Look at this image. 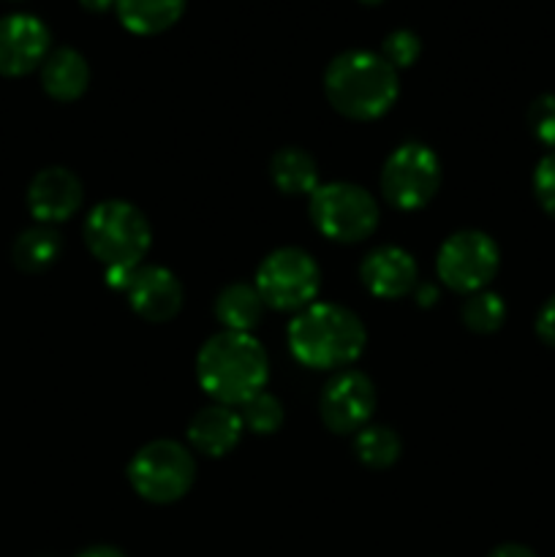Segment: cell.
<instances>
[{
  "label": "cell",
  "instance_id": "obj_24",
  "mask_svg": "<svg viewBox=\"0 0 555 557\" xmlns=\"http://www.w3.org/2000/svg\"><path fill=\"white\" fill-rule=\"evenodd\" d=\"M419 54H422V41H419V36L414 30H392L390 36L384 38V44H381V58L386 60V63L392 65V69H408V65H414L419 60Z\"/></svg>",
  "mask_w": 555,
  "mask_h": 557
},
{
  "label": "cell",
  "instance_id": "obj_8",
  "mask_svg": "<svg viewBox=\"0 0 555 557\" xmlns=\"http://www.w3.org/2000/svg\"><path fill=\"white\" fill-rule=\"evenodd\" d=\"M441 188V161L422 141H406L381 169V194L395 210H422Z\"/></svg>",
  "mask_w": 555,
  "mask_h": 557
},
{
  "label": "cell",
  "instance_id": "obj_1",
  "mask_svg": "<svg viewBox=\"0 0 555 557\" xmlns=\"http://www.w3.org/2000/svg\"><path fill=\"white\" fill-rule=\"evenodd\" d=\"M196 379L201 389L221 406H243L264 392L270 359L250 332H218L207 337L196 357Z\"/></svg>",
  "mask_w": 555,
  "mask_h": 557
},
{
  "label": "cell",
  "instance_id": "obj_3",
  "mask_svg": "<svg viewBox=\"0 0 555 557\" xmlns=\"http://www.w3.org/2000/svg\"><path fill=\"white\" fill-rule=\"evenodd\" d=\"M368 332L359 315L343 305L313 302L288 324V348L310 370H335L357 362Z\"/></svg>",
  "mask_w": 555,
  "mask_h": 557
},
{
  "label": "cell",
  "instance_id": "obj_30",
  "mask_svg": "<svg viewBox=\"0 0 555 557\" xmlns=\"http://www.w3.org/2000/svg\"><path fill=\"white\" fill-rule=\"evenodd\" d=\"M82 9L92 11V14H101V11L114 9V0H79Z\"/></svg>",
  "mask_w": 555,
  "mask_h": 557
},
{
  "label": "cell",
  "instance_id": "obj_32",
  "mask_svg": "<svg viewBox=\"0 0 555 557\" xmlns=\"http://www.w3.org/2000/svg\"><path fill=\"white\" fill-rule=\"evenodd\" d=\"M359 3H365V5H379L381 0H359Z\"/></svg>",
  "mask_w": 555,
  "mask_h": 557
},
{
  "label": "cell",
  "instance_id": "obj_6",
  "mask_svg": "<svg viewBox=\"0 0 555 557\" xmlns=\"http://www.w3.org/2000/svg\"><path fill=\"white\" fill-rule=\"evenodd\" d=\"M196 479L194 455L177 441H150L128 462V482L147 504H174L185 498Z\"/></svg>",
  "mask_w": 555,
  "mask_h": 557
},
{
  "label": "cell",
  "instance_id": "obj_5",
  "mask_svg": "<svg viewBox=\"0 0 555 557\" xmlns=\"http://www.w3.org/2000/svg\"><path fill=\"white\" fill-rule=\"evenodd\" d=\"M308 212L313 226L332 243H362L379 228V201L354 183H324L310 194Z\"/></svg>",
  "mask_w": 555,
  "mask_h": 557
},
{
  "label": "cell",
  "instance_id": "obj_27",
  "mask_svg": "<svg viewBox=\"0 0 555 557\" xmlns=\"http://www.w3.org/2000/svg\"><path fill=\"white\" fill-rule=\"evenodd\" d=\"M536 335L544 346L555 348V297H550L547 302L542 305V310H539Z\"/></svg>",
  "mask_w": 555,
  "mask_h": 557
},
{
  "label": "cell",
  "instance_id": "obj_21",
  "mask_svg": "<svg viewBox=\"0 0 555 557\" xmlns=\"http://www.w3.org/2000/svg\"><path fill=\"white\" fill-rule=\"evenodd\" d=\"M403 441L392 428H362L354 435V455L368 468H390L400 460Z\"/></svg>",
  "mask_w": 555,
  "mask_h": 557
},
{
  "label": "cell",
  "instance_id": "obj_23",
  "mask_svg": "<svg viewBox=\"0 0 555 557\" xmlns=\"http://www.w3.org/2000/svg\"><path fill=\"white\" fill-rule=\"evenodd\" d=\"M239 419L245 430L256 435H272L283 424V406L270 392H259L239 406Z\"/></svg>",
  "mask_w": 555,
  "mask_h": 557
},
{
  "label": "cell",
  "instance_id": "obj_31",
  "mask_svg": "<svg viewBox=\"0 0 555 557\" xmlns=\"http://www.w3.org/2000/svg\"><path fill=\"white\" fill-rule=\"evenodd\" d=\"M419 305H433L435 302V297H439V294H435V288H428V286H419Z\"/></svg>",
  "mask_w": 555,
  "mask_h": 557
},
{
  "label": "cell",
  "instance_id": "obj_4",
  "mask_svg": "<svg viewBox=\"0 0 555 557\" xmlns=\"http://www.w3.org/2000/svg\"><path fill=\"white\" fill-rule=\"evenodd\" d=\"M85 243L107 270L139 267L152 243L150 221L131 201L109 199L90 210L85 221Z\"/></svg>",
  "mask_w": 555,
  "mask_h": 557
},
{
  "label": "cell",
  "instance_id": "obj_11",
  "mask_svg": "<svg viewBox=\"0 0 555 557\" xmlns=\"http://www.w3.org/2000/svg\"><path fill=\"white\" fill-rule=\"evenodd\" d=\"M52 52V33L38 16H0V76H27Z\"/></svg>",
  "mask_w": 555,
  "mask_h": 557
},
{
  "label": "cell",
  "instance_id": "obj_13",
  "mask_svg": "<svg viewBox=\"0 0 555 557\" xmlns=\"http://www.w3.org/2000/svg\"><path fill=\"white\" fill-rule=\"evenodd\" d=\"M125 297H128V305L139 319L150 321V324H163L180 313L185 294L183 283L177 281L172 270L158 264H139L131 275Z\"/></svg>",
  "mask_w": 555,
  "mask_h": 557
},
{
  "label": "cell",
  "instance_id": "obj_29",
  "mask_svg": "<svg viewBox=\"0 0 555 557\" xmlns=\"http://www.w3.org/2000/svg\"><path fill=\"white\" fill-rule=\"evenodd\" d=\"M76 557H125V555L120 553L118 547H107V544H98V547L85 549V553H79Z\"/></svg>",
  "mask_w": 555,
  "mask_h": 557
},
{
  "label": "cell",
  "instance_id": "obj_10",
  "mask_svg": "<svg viewBox=\"0 0 555 557\" xmlns=\"http://www.w3.org/2000/svg\"><path fill=\"white\" fill-rule=\"evenodd\" d=\"M375 403H379V395H375L373 381L359 370H343L321 392V422L335 435H357L359 430L368 428Z\"/></svg>",
  "mask_w": 555,
  "mask_h": 557
},
{
  "label": "cell",
  "instance_id": "obj_22",
  "mask_svg": "<svg viewBox=\"0 0 555 557\" xmlns=\"http://www.w3.org/2000/svg\"><path fill=\"white\" fill-rule=\"evenodd\" d=\"M462 324L468 326L477 335H490V332H498L506 321V302L493 292H477L468 294V299L462 302Z\"/></svg>",
  "mask_w": 555,
  "mask_h": 557
},
{
  "label": "cell",
  "instance_id": "obj_12",
  "mask_svg": "<svg viewBox=\"0 0 555 557\" xmlns=\"http://www.w3.org/2000/svg\"><path fill=\"white\" fill-rule=\"evenodd\" d=\"M85 188L82 180L65 166H47L27 185V210L44 226H54L79 212Z\"/></svg>",
  "mask_w": 555,
  "mask_h": 557
},
{
  "label": "cell",
  "instance_id": "obj_2",
  "mask_svg": "<svg viewBox=\"0 0 555 557\" xmlns=\"http://www.w3.org/2000/svg\"><path fill=\"white\" fill-rule=\"evenodd\" d=\"M324 96L348 120H375L395 107L400 76L381 52L348 49L332 58L324 71Z\"/></svg>",
  "mask_w": 555,
  "mask_h": 557
},
{
  "label": "cell",
  "instance_id": "obj_7",
  "mask_svg": "<svg viewBox=\"0 0 555 557\" xmlns=\"http://www.w3.org/2000/svg\"><path fill=\"white\" fill-rule=\"evenodd\" d=\"M256 292L267 308L299 313L316 302L321 270L303 248H278L256 270Z\"/></svg>",
  "mask_w": 555,
  "mask_h": 557
},
{
  "label": "cell",
  "instance_id": "obj_17",
  "mask_svg": "<svg viewBox=\"0 0 555 557\" xmlns=\"http://www.w3.org/2000/svg\"><path fill=\"white\" fill-rule=\"evenodd\" d=\"M188 0H114L120 25L134 36H158L180 22Z\"/></svg>",
  "mask_w": 555,
  "mask_h": 557
},
{
  "label": "cell",
  "instance_id": "obj_19",
  "mask_svg": "<svg viewBox=\"0 0 555 557\" xmlns=\"http://www.w3.org/2000/svg\"><path fill=\"white\" fill-rule=\"evenodd\" d=\"M264 308L250 283H229L215 297V319L229 332H250L264 315Z\"/></svg>",
  "mask_w": 555,
  "mask_h": 557
},
{
  "label": "cell",
  "instance_id": "obj_20",
  "mask_svg": "<svg viewBox=\"0 0 555 557\" xmlns=\"http://www.w3.org/2000/svg\"><path fill=\"white\" fill-rule=\"evenodd\" d=\"M60 253H63V239H60V234L52 226H44V223L25 228L14 239V245H11L14 264L22 272H30V275L49 270L60 259Z\"/></svg>",
  "mask_w": 555,
  "mask_h": 557
},
{
  "label": "cell",
  "instance_id": "obj_18",
  "mask_svg": "<svg viewBox=\"0 0 555 557\" xmlns=\"http://www.w3.org/2000/svg\"><path fill=\"white\" fill-rule=\"evenodd\" d=\"M270 180L281 194L303 196L319 188V166L303 147H283L270 158Z\"/></svg>",
  "mask_w": 555,
  "mask_h": 557
},
{
  "label": "cell",
  "instance_id": "obj_25",
  "mask_svg": "<svg viewBox=\"0 0 555 557\" xmlns=\"http://www.w3.org/2000/svg\"><path fill=\"white\" fill-rule=\"evenodd\" d=\"M526 117L533 139L547 147V150H555V92H544V96L533 98Z\"/></svg>",
  "mask_w": 555,
  "mask_h": 557
},
{
  "label": "cell",
  "instance_id": "obj_16",
  "mask_svg": "<svg viewBox=\"0 0 555 557\" xmlns=\"http://www.w3.org/2000/svg\"><path fill=\"white\" fill-rule=\"evenodd\" d=\"M87 85H90V65L76 49H52L41 63V87L54 101H76V98L85 96Z\"/></svg>",
  "mask_w": 555,
  "mask_h": 557
},
{
  "label": "cell",
  "instance_id": "obj_15",
  "mask_svg": "<svg viewBox=\"0 0 555 557\" xmlns=\"http://www.w3.org/2000/svg\"><path fill=\"white\" fill-rule=\"evenodd\" d=\"M245 433V424L232 406L212 403L196 411L188 424V441L199 455L205 457H226L239 444Z\"/></svg>",
  "mask_w": 555,
  "mask_h": 557
},
{
  "label": "cell",
  "instance_id": "obj_14",
  "mask_svg": "<svg viewBox=\"0 0 555 557\" xmlns=\"http://www.w3.org/2000/svg\"><path fill=\"white\" fill-rule=\"evenodd\" d=\"M359 277L373 297L403 299L419 286V267L408 250L397 245H381L365 256Z\"/></svg>",
  "mask_w": 555,
  "mask_h": 557
},
{
  "label": "cell",
  "instance_id": "obj_28",
  "mask_svg": "<svg viewBox=\"0 0 555 557\" xmlns=\"http://www.w3.org/2000/svg\"><path fill=\"white\" fill-rule=\"evenodd\" d=\"M488 557H536V553L522 547V544H501V547H495Z\"/></svg>",
  "mask_w": 555,
  "mask_h": 557
},
{
  "label": "cell",
  "instance_id": "obj_26",
  "mask_svg": "<svg viewBox=\"0 0 555 557\" xmlns=\"http://www.w3.org/2000/svg\"><path fill=\"white\" fill-rule=\"evenodd\" d=\"M533 194H536L539 207L555 218V150H550L533 172Z\"/></svg>",
  "mask_w": 555,
  "mask_h": 557
},
{
  "label": "cell",
  "instance_id": "obj_9",
  "mask_svg": "<svg viewBox=\"0 0 555 557\" xmlns=\"http://www.w3.org/2000/svg\"><path fill=\"white\" fill-rule=\"evenodd\" d=\"M501 253L490 234L462 228L444 239L435 256V272L444 286L457 294H477L488 288L498 272Z\"/></svg>",
  "mask_w": 555,
  "mask_h": 557
}]
</instances>
